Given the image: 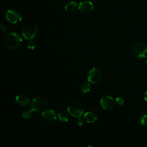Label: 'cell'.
Here are the masks:
<instances>
[{
    "label": "cell",
    "mask_w": 147,
    "mask_h": 147,
    "mask_svg": "<svg viewBox=\"0 0 147 147\" xmlns=\"http://www.w3.org/2000/svg\"><path fill=\"white\" fill-rule=\"evenodd\" d=\"M80 91L83 93H87L90 91V84L88 82H84L80 86Z\"/></svg>",
    "instance_id": "15"
},
{
    "label": "cell",
    "mask_w": 147,
    "mask_h": 147,
    "mask_svg": "<svg viewBox=\"0 0 147 147\" xmlns=\"http://www.w3.org/2000/svg\"><path fill=\"white\" fill-rule=\"evenodd\" d=\"M77 3L75 2H70L67 3L65 6V10L67 11H72L77 7Z\"/></svg>",
    "instance_id": "14"
},
{
    "label": "cell",
    "mask_w": 147,
    "mask_h": 147,
    "mask_svg": "<svg viewBox=\"0 0 147 147\" xmlns=\"http://www.w3.org/2000/svg\"><path fill=\"white\" fill-rule=\"evenodd\" d=\"M56 113L52 109H48L42 111L41 119L46 123H52L56 121Z\"/></svg>",
    "instance_id": "8"
},
{
    "label": "cell",
    "mask_w": 147,
    "mask_h": 147,
    "mask_svg": "<svg viewBox=\"0 0 147 147\" xmlns=\"http://www.w3.org/2000/svg\"><path fill=\"white\" fill-rule=\"evenodd\" d=\"M100 105L101 107L106 110H111L114 106V99L110 95H105L101 98Z\"/></svg>",
    "instance_id": "9"
},
{
    "label": "cell",
    "mask_w": 147,
    "mask_h": 147,
    "mask_svg": "<svg viewBox=\"0 0 147 147\" xmlns=\"http://www.w3.org/2000/svg\"><path fill=\"white\" fill-rule=\"evenodd\" d=\"M33 110L30 109H27L23 113H22V117L25 119H29L32 117L33 115Z\"/></svg>",
    "instance_id": "16"
},
{
    "label": "cell",
    "mask_w": 147,
    "mask_h": 147,
    "mask_svg": "<svg viewBox=\"0 0 147 147\" xmlns=\"http://www.w3.org/2000/svg\"><path fill=\"white\" fill-rule=\"evenodd\" d=\"M6 19L12 24H17L22 20L21 14L16 10L8 9L5 14Z\"/></svg>",
    "instance_id": "7"
},
{
    "label": "cell",
    "mask_w": 147,
    "mask_h": 147,
    "mask_svg": "<svg viewBox=\"0 0 147 147\" xmlns=\"http://www.w3.org/2000/svg\"><path fill=\"white\" fill-rule=\"evenodd\" d=\"M35 47H36V44H35V42L33 41L30 40H29L28 42V43H27V48L28 49L33 50V49H34L35 48Z\"/></svg>",
    "instance_id": "18"
},
{
    "label": "cell",
    "mask_w": 147,
    "mask_h": 147,
    "mask_svg": "<svg viewBox=\"0 0 147 147\" xmlns=\"http://www.w3.org/2000/svg\"><path fill=\"white\" fill-rule=\"evenodd\" d=\"M22 43L21 36L16 32H11L8 34L5 38V46L10 49L14 50L19 48Z\"/></svg>",
    "instance_id": "1"
},
{
    "label": "cell",
    "mask_w": 147,
    "mask_h": 147,
    "mask_svg": "<svg viewBox=\"0 0 147 147\" xmlns=\"http://www.w3.org/2000/svg\"><path fill=\"white\" fill-rule=\"evenodd\" d=\"M67 111L68 113L72 117L79 118L83 115L84 109L79 103L72 102L68 105L67 107Z\"/></svg>",
    "instance_id": "6"
},
{
    "label": "cell",
    "mask_w": 147,
    "mask_h": 147,
    "mask_svg": "<svg viewBox=\"0 0 147 147\" xmlns=\"http://www.w3.org/2000/svg\"><path fill=\"white\" fill-rule=\"evenodd\" d=\"M59 120L62 122H67L69 120L68 114L64 111H60L57 114Z\"/></svg>",
    "instance_id": "13"
},
{
    "label": "cell",
    "mask_w": 147,
    "mask_h": 147,
    "mask_svg": "<svg viewBox=\"0 0 147 147\" xmlns=\"http://www.w3.org/2000/svg\"><path fill=\"white\" fill-rule=\"evenodd\" d=\"M144 98L145 99V101L147 102V91L145 92V93L144 94Z\"/></svg>",
    "instance_id": "22"
},
{
    "label": "cell",
    "mask_w": 147,
    "mask_h": 147,
    "mask_svg": "<svg viewBox=\"0 0 147 147\" xmlns=\"http://www.w3.org/2000/svg\"><path fill=\"white\" fill-rule=\"evenodd\" d=\"M138 122L141 126L145 125L147 123V115L145 114H142L139 118Z\"/></svg>",
    "instance_id": "17"
},
{
    "label": "cell",
    "mask_w": 147,
    "mask_h": 147,
    "mask_svg": "<svg viewBox=\"0 0 147 147\" xmlns=\"http://www.w3.org/2000/svg\"><path fill=\"white\" fill-rule=\"evenodd\" d=\"M47 106L46 99L42 97L38 96L32 99L30 103V107L36 112H41L45 110Z\"/></svg>",
    "instance_id": "2"
},
{
    "label": "cell",
    "mask_w": 147,
    "mask_h": 147,
    "mask_svg": "<svg viewBox=\"0 0 147 147\" xmlns=\"http://www.w3.org/2000/svg\"><path fill=\"white\" fill-rule=\"evenodd\" d=\"M83 118H82L80 117L78 118V120H77V123L79 126H82L83 125V123H84V122H83Z\"/></svg>",
    "instance_id": "20"
},
{
    "label": "cell",
    "mask_w": 147,
    "mask_h": 147,
    "mask_svg": "<svg viewBox=\"0 0 147 147\" xmlns=\"http://www.w3.org/2000/svg\"><path fill=\"white\" fill-rule=\"evenodd\" d=\"M146 63L147 64V57L146 58Z\"/></svg>",
    "instance_id": "23"
},
{
    "label": "cell",
    "mask_w": 147,
    "mask_h": 147,
    "mask_svg": "<svg viewBox=\"0 0 147 147\" xmlns=\"http://www.w3.org/2000/svg\"><path fill=\"white\" fill-rule=\"evenodd\" d=\"M115 102L118 105H122L124 103V100L123 98H121V97H117L115 99Z\"/></svg>",
    "instance_id": "19"
},
{
    "label": "cell",
    "mask_w": 147,
    "mask_h": 147,
    "mask_svg": "<svg viewBox=\"0 0 147 147\" xmlns=\"http://www.w3.org/2000/svg\"><path fill=\"white\" fill-rule=\"evenodd\" d=\"M103 78V72L99 67H94L90 69L87 75V79L92 84L98 83Z\"/></svg>",
    "instance_id": "5"
},
{
    "label": "cell",
    "mask_w": 147,
    "mask_h": 147,
    "mask_svg": "<svg viewBox=\"0 0 147 147\" xmlns=\"http://www.w3.org/2000/svg\"><path fill=\"white\" fill-rule=\"evenodd\" d=\"M1 29H2V30L3 33H5L6 32V29L5 28V26L3 25L2 24H1Z\"/></svg>",
    "instance_id": "21"
},
{
    "label": "cell",
    "mask_w": 147,
    "mask_h": 147,
    "mask_svg": "<svg viewBox=\"0 0 147 147\" xmlns=\"http://www.w3.org/2000/svg\"><path fill=\"white\" fill-rule=\"evenodd\" d=\"M78 9L81 13L87 14L92 11L94 9L93 3L88 1H82L78 5Z\"/></svg>",
    "instance_id": "10"
},
{
    "label": "cell",
    "mask_w": 147,
    "mask_h": 147,
    "mask_svg": "<svg viewBox=\"0 0 147 147\" xmlns=\"http://www.w3.org/2000/svg\"><path fill=\"white\" fill-rule=\"evenodd\" d=\"M38 31V28L34 24H29L26 25L22 30L23 37L28 40H32L36 37Z\"/></svg>",
    "instance_id": "3"
},
{
    "label": "cell",
    "mask_w": 147,
    "mask_h": 147,
    "mask_svg": "<svg viewBox=\"0 0 147 147\" xmlns=\"http://www.w3.org/2000/svg\"><path fill=\"white\" fill-rule=\"evenodd\" d=\"M16 101L18 105L21 106H26L30 102L28 96L24 93H21L17 95L16 97Z\"/></svg>",
    "instance_id": "11"
},
{
    "label": "cell",
    "mask_w": 147,
    "mask_h": 147,
    "mask_svg": "<svg viewBox=\"0 0 147 147\" xmlns=\"http://www.w3.org/2000/svg\"><path fill=\"white\" fill-rule=\"evenodd\" d=\"M83 119L86 122L91 123L95 122L96 121L97 117L94 113L91 111H88L84 114Z\"/></svg>",
    "instance_id": "12"
},
{
    "label": "cell",
    "mask_w": 147,
    "mask_h": 147,
    "mask_svg": "<svg viewBox=\"0 0 147 147\" xmlns=\"http://www.w3.org/2000/svg\"><path fill=\"white\" fill-rule=\"evenodd\" d=\"M132 55L137 59H142L147 55V47L142 43L137 42L131 48Z\"/></svg>",
    "instance_id": "4"
}]
</instances>
